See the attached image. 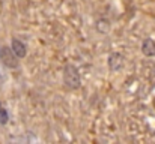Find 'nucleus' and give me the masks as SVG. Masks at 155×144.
I'll list each match as a JSON object with an SVG mask.
<instances>
[{
    "label": "nucleus",
    "mask_w": 155,
    "mask_h": 144,
    "mask_svg": "<svg viewBox=\"0 0 155 144\" xmlns=\"http://www.w3.org/2000/svg\"><path fill=\"white\" fill-rule=\"evenodd\" d=\"M63 83L68 89H78L80 87V74L74 65H66L63 71Z\"/></svg>",
    "instance_id": "obj_1"
},
{
    "label": "nucleus",
    "mask_w": 155,
    "mask_h": 144,
    "mask_svg": "<svg viewBox=\"0 0 155 144\" xmlns=\"http://www.w3.org/2000/svg\"><path fill=\"white\" fill-rule=\"evenodd\" d=\"M108 68L110 71H120L124 68V57L119 53H113L108 57Z\"/></svg>",
    "instance_id": "obj_2"
},
{
    "label": "nucleus",
    "mask_w": 155,
    "mask_h": 144,
    "mask_svg": "<svg viewBox=\"0 0 155 144\" xmlns=\"http://www.w3.org/2000/svg\"><path fill=\"white\" fill-rule=\"evenodd\" d=\"M11 50H12V53L15 54V57H20V59L26 57V54H27V48H26V44H24V42H21L20 39H12Z\"/></svg>",
    "instance_id": "obj_3"
},
{
    "label": "nucleus",
    "mask_w": 155,
    "mask_h": 144,
    "mask_svg": "<svg viewBox=\"0 0 155 144\" xmlns=\"http://www.w3.org/2000/svg\"><path fill=\"white\" fill-rule=\"evenodd\" d=\"M0 56H2V59H3V62H5V65H6V66H9V68H15V66L18 65V62L15 60L14 53H12V50H11V48H6V47L2 48Z\"/></svg>",
    "instance_id": "obj_4"
},
{
    "label": "nucleus",
    "mask_w": 155,
    "mask_h": 144,
    "mask_svg": "<svg viewBox=\"0 0 155 144\" xmlns=\"http://www.w3.org/2000/svg\"><path fill=\"white\" fill-rule=\"evenodd\" d=\"M142 51H143V54L148 56V57L155 56V41L146 39V41L143 42V45H142Z\"/></svg>",
    "instance_id": "obj_5"
},
{
    "label": "nucleus",
    "mask_w": 155,
    "mask_h": 144,
    "mask_svg": "<svg viewBox=\"0 0 155 144\" xmlns=\"http://www.w3.org/2000/svg\"><path fill=\"white\" fill-rule=\"evenodd\" d=\"M8 120H9L8 111H6V110H3V108H0V123H2V125H5Z\"/></svg>",
    "instance_id": "obj_6"
},
{
    "label": "nucleus",
    "mask_w": 155,
    "mask_h": 144,
    "mask_svg": "<svg viewBox=\"0 0 155 144\" xmlns=\"http://www.w3.org/2000/svg\"><path fill=\"white\" fill-rule=\"evenodd\" d=\"M0 51H2V48H0Z\"/></svg>",
    "instance_id": "obj_7"
}]
</instances>
